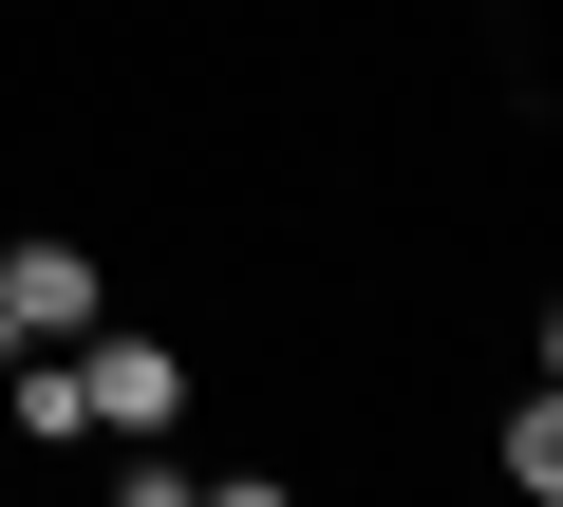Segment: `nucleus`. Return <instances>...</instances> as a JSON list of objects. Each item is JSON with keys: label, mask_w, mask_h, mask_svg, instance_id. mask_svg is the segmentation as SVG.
Here are the masks:
<instances>
[{"label": "nucleus", "mask_w": 563, "mask_h": 507, "mask_svg": "<svg viewBox=\"0 0 563 507\" xmlns=\"http://www.w3.org/2000/svg\"><path fill=\"white\" fill-rule=\"evenodd\" d=\"M0 339H95V264L76 244H0Z\"/></svg>", "instance_id": "1"}, {"label": "nucleus", "mask_w": 563, "mask_h": 507, "mask_svg": "<svg viewBox=\"0 0 563 507\" xmlns=\"http://www.w3.org/2000/svg\"><path fill=\"white\" fill-rule=\"evenodd\" d=\"M76 376H95V432H169V395H188V376H169L151 339H95Z\"/></svg>", "instance_id": "2"}, {"label": "nucleus", "mask_w": 563, "mask_h": 507, "mask_svg": "<svg viewBox=\"0 0 563 507\" xmlns=\"http://www.w3.org/2000/svg\"><path fill=\"white\" fill-rule=\"evenodd\" d=\"M544 376H563V301H544Z\"/></svg>", "instance_id": "4"}, {"label": "nucleus", "mask_w": 563, "mask_h": 507, "mask_svg": "<svg viewBox=\"0 0 563 507\" xmlns=\"http://www.w3.org/2000/svg\"><path fill=\"white\" fill-rule=\"evenodd\" d=\"M507 488H544V507H563V376H544V395L507 414Z\"/></svg>", "instance_id": "3"}]
</instances>
